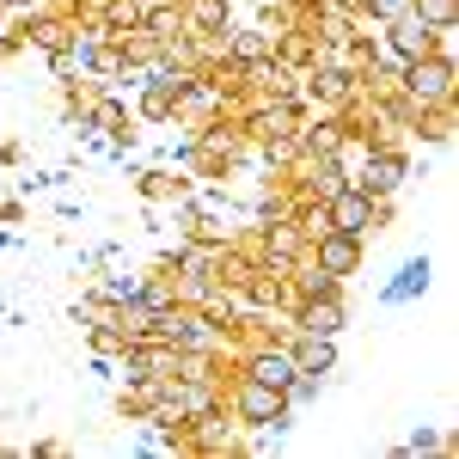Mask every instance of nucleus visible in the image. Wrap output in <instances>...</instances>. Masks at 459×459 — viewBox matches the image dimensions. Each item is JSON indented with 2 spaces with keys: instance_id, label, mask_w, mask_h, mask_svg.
<instances>
[{
  "instance_id": "0eeeda50",
  "label": "nucleus",
  "mask_w": 459,
  "mask_h": 459,
  "mask_svg": "<svg viewBox=\"0 0 459 459\" xmlns=\"http://www.w3.org/2000/svg\"><path fill=\"white\" fill-rule=\"evenodd\" d=\"M300 196H318V203H331L343 184H350V166H343V153H307V166H300Z\"/></svg>"
},
{
  "instance_id": "f257e3e1",
  "label": "nucleus",
  "mask_w": 459,
  "mask_h": 459,
  "mask_svg": "<svg viewBox=\"0 0 459 459\" xmlns=\"http://www.w3.org/2000/svg\"><path fill=\"white\" fill-rule=\"evenodd\" d=\"M454 80H459V62L441 56V49H429V56L398 68V92L417 110H435V105H454Z\"/></svg>"
},
{
  "instance_id": "2eb2a0df",
  "label": "nucleus",
  "mask_w": 459,
  "mask_h": 459,
  "mask_svg": "<svg viewBox=\"0 0 459 459\" xmlns=\"http://www.w3.org/2000/svg\"><path fill=\"white\" fill-rule=\"evenodd\" d=\"M318 398H325V374H307V368H300V374L288 380V411H307Z\"/></svg>"
},
{
  "instance_id": "39448f33",
  "label": "nucleus",
  "mask_w": 459,
  "mask_h": 459,
  "mask_svg": "<svg viewBox=\"0 0 459 459\" xmlns=\"http://www.w3.org/2000/svg\"><path fill=\"white\" fill-rule=\"evenodd\" d=\"M307 257H313L325 276L350 282L355 270H361V257H368V251H361V239H355V233H337V227H325L318 239H307Z\"/></svg>"
},
{
  "instance_id": "f03ea898",
  "label": "nucleus",
  "mask_w": 459,
  "mask_h": 459,
  "mask_svg": "<svg viewBox=\"0 0 459 459\" xmlns=\"http://www.w3.org/2000/svg\"><path fill=\"white\" fill-rule=\"evenodd\" d=\"M325 214H331V227H337V233H355V239H368L374 227H386V221H392V196H368V190L343 184V190L325 203Z\"/></svg>"
},
{
  "instance_id": "1a4fd4ad",
  "label": "nucleus",
  "mask_w": 459,
  "mask_h": 459,
  "mask_svg": "<svg viewBox=\"0 0 459 459\" xmlns=\"http://www.w3.org/2000/svg\"><path fill=\"white\" fill-rule=\"evenodd\" d=\"M343 325H350L343 294H318V300H300V307H294V331H325V337H337Z\"/></svg>"
},
{
  "instance_id": "6e6552de",
  "label": "nucleus",
  "mask_w": 459,
  "mask_h": 459,
  "mask_svg": "<svg viewBox=\"0 0 459 459\" xmlns=\"http://www.w3.org/2000/svg\"><path fill=\"white\" fill-rule=\"evenodd\" d=\"M429 282H435V264H429V257H404V264H398V276L380 288V307H404V300H423Z\"/></svg>"
},
{
  "instance_id": "4468645a",
  "label": "nucleus",
  "mask_w": 459,
  "mask_h": 459,
  "mask_svg": "<svg viewBox=\"0 0 459 459\" xmlns=\"http://www.w3.org/2000/svg\"><path fill=\"white\" fill-rule=\"evenodd\" d=\"M417 19L429 31H459V0H417Z\"/></svg>"
},
{
  "instance_id": "dca6fc26",
  "label": "nucleus",
  "mask_w": 459,
  "mask_h": 459,
  "mask_svg": "<svg viewBox=\"0 0 459 459\" xmlns=\"http://www.w3.org/2000/svg\"><path fill=\"white\" fill-rule=\"evenodd\" d=\"M184 184H190V178H172V172H142V196H153V203H160V196H178Z\"/></svg>"
},
{
  "instance_id": "f3484780",
  "label": "nucleus",
  "mask_w": 459,
  "mask_h": 459,
  "mask_svg": "<svg viewBox=\"0 0 459 459\" xmlns=\"http://www.w3.org/2000/svg\"><path fill=\"white\" fill-rule=\"evenodd\" d=\"M435 447H441V435H435V429H411V441H404V447H398V454H435Z\"/></svg>"
},
{
  "instance_id": "ddd939ff",
  "label": "nucleus",
  "mask_w": 459,
  "mask_h": 459,
  "mask_svg": "<svg viewBox=\"0 0 459 459\" xmlns=\"http://www.w3.org/2000/svg\"><path fill=\"white\" fill-rule=\"evenodd\" d=\"M411 13H417V0H361V25H374V31H386Z\"/></svg>"
},
{
  "instance_id": "f8f14e48",
  "label": "nucleus",
  "mask_w": 459,
  "mask_h": 459,
  "mask_svg": "<svg viewBox=\"0 0 459 459\" xmlns=\"http://www.w3.org/2000/svg\"><path fill=\"white\" fill-rule=\"evenodd\" d=\"M288 355H294V368H307V374H331V368H337V337H325V331H294Z\"/></svg>"
},
{
  "instance_id": "9b49d317",
  "label": "nucleus",
  "mask_w": 459,
  "mask_h": 459,
  "mask_svg": "<svg viewBox=\"0 0 459 459\" xmlns=\"http://www.w3.org/2000/svg\"><path fill=\"white\" fill-rule=\"evenodd\" d=\"M178 19H184V37H221L233 25V6L227 0H178Z\"/></svg>"
},
{
  "instance_id": "20e7f679",
  "label": "nucleus",
  "mask_w": 459,
  "mask_h": 459,
  "mask_svg": "<svg viewBox=\"0 0 459 459\" xmlns=\"http://www.w3.org/2000/svg\"><path fill=\"white\" fill-rule=\"evenodd\" d=\"M411 178V160L398 153V147H368V160H361V172L350 178L355 190H368V196H398V184Z\"/></svg>"
},
{
  "instance_id": "7ed1b4c3",
  "label": "nucleus",
  "mask_w": 459,
  "mask_h": 459,
  "mask_svg": "<svg viewBox=\"0 0 459 459\" xmlns=\"http://www.w3.org/2000/svg\"><path fill=\"white\" fill-rule=\"evenodd\" d=\"M190 80H196L190 68H160V62H153L147 80H142V105L135 110H142L147 123H178V99L190 92Z\"/></svg>"
},
{
  "instance_id": "423d86ee",
  "label": "nucleus",
  "mask_w": 459,
  "mask_h": 459,
  "mask_svg": "<svg viewBox=\"0 0 459 459\" xmlns=\"http://www.w3.org/2000/svg\"><path fill=\"white\" fill-rule=\"evenodd\" d=\"M380 37H386V62L392 68H404V62H417V56H429V49H441V31H429L417 13L398 19V25H386Z\"/></svg>"
},
{
  "instance_id": "9d476101",
  "label": "nucleus",
  "mask_w": 459,
  "mask_h": 459,
  "mask_svg": "<svg viewBox=\"0 0 459 459\" xmlns=\"http://www.w3.org/2000/svg\"><path fill=\"white\" fill-rule=\"evenodd\" d=\"M239 374H251V380H264V386H282V392H288V380H294L300 368H294L288 343H264V350L246 355V368H239Z\"/></svg>"
}]
</instances>
